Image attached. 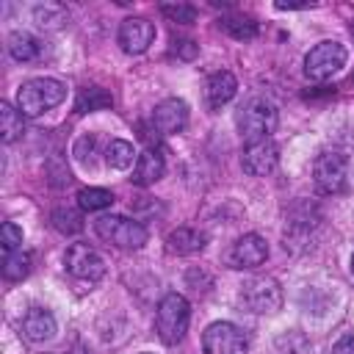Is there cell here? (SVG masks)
I'll list each match as a JSON object with an SVG mask.
<instances>
[{
  "label": "cell",
  "instance_id": "cell-1",
  "mask_svg": "<svg viewBox=\"0 0 354 354\" xmlns=\"http://www.w3.org/2000/svg\"><path fill=\"white\" fill-rule=\"evenodd\" d=\"M238 130L241 136L249 141H260V138H271L274 127H277V105L266 97H249L238 113H235Z\"/></svg>",
  "mask_w": 354,
  "mask_h": 354
},
{
  "label": "cell",
  "instance_id": "cell-2",
  "mask_svg": "<svg viewBox=\"0 0 354 354\" xmlns=\"http://www.w3.org/2000/svg\"><path fill=\"white\" fill-rule=\"evenodd\" d=\"M188 321H191V307L185 301V296L180 293H166L158 301L155 310V332L166 346H174L183 340V335L188 332Z\"/></svg>",
  "mask_w": 354,
  "mask_h": 354
},
{
  "label": "cell",
  "instance_id": "cell-3",
  "mask_svg": "<svg viewBox=\"0 0 354 354\" xmlns=\"http://www.w3.org/2000/svg\"><path fill=\"white\" fill-rule=\"evenodd\" d=\"M64 97H66L64 83H58L53 77H33V80L19 86L17 108L22 111V116H41L44 111L55 108Z\"/></svg>",
  "mask_w": 354,
  "mask_h": 354
},
{
  "label": "cell",
  "instance_id": "cell-4",
  "mask_svg": "<svg viewBox=\"0 0 354 354\" xmlns=\"http://www.w3.org/2000/svg\"><path fill=\"white\" fill-rule=\"evenodd\" d=\"M94 232L116 249H141L147 243V227L124 216H100L94 221Z\"/></svg>",
  "mask_w": 354,
  "mask_h": 354
},
{
  "label": "cell",
  "instance_id": "cell-5",
  "mask_svg": "<svg viewBox=\"0 0 354 354\" xmlns=\"http://www.w3.org/2000/svg\"><path fill=\"white\" fill-rule=\"evenodd\" d=\"M202 348H205V354H246L249 337L241 326H235L230 321H216L205 329Z\"/></svg>",
  "mask_w": 354,
  "mask_h": 354
},
{
  "label": "cell",
  "instance_id": "cell-6",
  "mask_svg": "<svg viewBox=\"0 0 354 354\" xmlns=\"http://www.w3.org/2000/svg\"><path fill=\"white\" fill-rule=\"evenodd\" d=\"M313 177H315V185L321 194H340L346 188V177H348V158L337 149L321 152L315 158Z\"/></svg>",
  "mask_w": 354,
  "mask_h": 354
},
{
  "label": "cell",
  "instance_id": "cell-7",
  "mask_svg": "<svg viewBox=\"0 0 354 354\" xmlns=\"http://www.w3.org/2000/svg\"><path fill=\"white\" fill-rule=\"evenodd\" d=\"M241 301L260 315H271L282 307V288L271 277H254L241 288Z\"/></svg>",
  "mask_w": 354,
  "mask_h": 354
},
{
  "label": "cell",
  "instance_id": "cell-8",
  "mask_svg": "<svg viewBox=\"0 0 354 354\" xmlns=\"http://www.w3.org/2000/svg\"><path fill=\"white\" fill-rule=\"evenodd\" d=\"M346 64V47L340 41H318L304 58V75L310 80H326Z\"/></svg>",
  "mask_w": 354,
  "mask_h": 354
},
{
  "label": "cell",
  "instance_id": "cell-9",
  "mask_svg": "<svg viewBox=\"0 0 354 354\" xmlns=\"http://www.w3.org/2000/svg\"><path fill=\"white\" fill-rule=\"evenodd\" d=\"M66 271L75 277V279H83V282H97L102 274H105V263L102 257L88 246V243H72L66 249Z\"/></svg>",
  "mask_w": 354,
  "mask_h": 354
},
{
  "label": "cell",
  "instance_id": "cell-10",
  "mask_svg": "<svg viewBox=\"0 0 354 354\" xmlns=\"http://www.w3.org/2000/svg\"><path fill=\"white\" fill-rule=\"evenodd\" d=\"M279 160V147L274 138H260V141H249L241 152V166L243 171L254 174V177H263V174H271L274 166Z\"/></svg>",
  "mask_w": 354,
  "mask_h": 354
},
{
  "label": "cell",
  "instance_id": "cell-11",
  "mask_svg": "<svg viewBox=\"0 0 354 354\" xmlns=\"http://www.w3.org/2000/svg\"><path fill=\"white\" fill-rule=\"evenodd\" d=\"M268 257V246L266 238H260L257 232H249L243 238H238L230 252H227V266L230 268H257L260 263H266Z\"/></svg>",
  "mask_w": 354,
  "mask_h": 354
},
{
  "label": "cell",
  "instance_id": "cell-12",
  "mask_svg": "<svg viewBox=\"0 0 354 354\" xmlns=\"http://www.w3.org/2000/svg\"><path fill=\"white\" fill-rule=\"evenodd\" d=\"M119 44H122V50L124 53H130V55H138V53H144L149 44H152V39H155V25L149 22V19H144V17H127L122 25H119Z\"/></svg>",
  "mask_w": 354,
  "mask_h": 354
},
{
  "label": "cell",
  "instance_id": "cell-13",
  "mask_svg": "<svg viewBox=\"0 0 354 354\" xmlns=\"http://www.w3.org/2000/svg\"><path fill=\"white\" fill-rule=\"evenodd\" d=\"M185 124H188V105L183 100L169 97V100H163V102L155 105V111H152V127L160 136H174Z\"/></svg>",
  "mask_w": 354,
  "mask_h": 354
},
{
  "label": "cell",
  "instance_id": "cell-14",
  "mask_svg": "<svg viewBox=\"0 0 354 354\" xmlns=\"http://www.w3.org/2000/svg\"><path fill=\"white\" fill-rule=\"evenodd\" d=\"M235 91H238V80H235V75L227 72V69L213 72V75L207 77V83H205V100H207L210 108L227 105V102L235 97Z\"/></svg>",
  "mask_w": 354,
  "mask_h": 354
},
{
  "label": "cell",
  "instance_id": "cell-15",
  "mask_svg": "<svg viewBox=\"0 0 354 354\" xmlns=\"http://www.w3.org/2000/svg\"><path fill=\"white\" fill-rule=\"evenodd\" d=\"M166 171V160L158 149H144L138 158H136V169H133V183L147 188L152 183H158Z\"/></svg>",
  "mask_w": 354,
  "mask_h": 354
},
{
  "label": "cell",
  "instance_id": "cell-16",
  "mask_svg": "<svg viewBox=\"0 0 354 354\" xmlns=\"http://www.w3.org/2000/svg\"><path fill=\"white\" fill-rule=\"evenodd\" d=\"M22 332H25V337L33 340V343L50 340V337L55 335V318H53V313L44 310V307L28 310L25 318H22Z\"/></svg>",
  "mask_w": 354,
  "mask_h": 354
},
{
  "label": "cell",
  "instance_id": "cell-17",
  "mask_svg": "<svg viewBox=\"0 0 354 354\" xmlns=\"http://www.w3.org/2000/svg\"><path fill=\"white\" fill-rule=\"evenodd\" d=\"M166 243H169V252H174V254H194V252H202L205 249V235L199 230L180 227V230L169 232Z\"/></svg>",
  "mask_w": 354,
  "mask_h": 354
},
{
  "label": "cell",
  "instance_id": "cell-18",
  "mask_svg": "<svg viewBox=\"0 0 354 354\" xmlns=\"http://www.w3.org/2000/svg\"><path fill=\"white\" fill-rule=\"evenodd\" d=\"M8 53H11L17 61L30 64V61H39V58H41L44 44H41L36 36H30V33H11V39H8Z\"/></svg>",
  "mask_w": 354,
  "mask_h": 354
},
{
  "label": "cell",
  "instance_id": "cell-19",
  "mask_svg": "<svg viewBox=\"0 0 354 354\" xmlns=\"http://www.w3.org/2000/svg\"><path fill=\"white\" fill-rule=\"evenodd\" d=\"M113 97L102 88V86H86L77 91V100H75V111L77 113H91V111H102V108H111Z\"/></svg>",
  "mask_w": 354,
  "mask_h": 354
},
{
  "label": "cell",
  "instance_id": "cell-20",
  "mask_svg": "<svg viewBox=\"0 0 354 354\" xmlns=\"http://www.w3.org/2000/svg\"><path fill=\"white\" fill-rule=\"evenodd\" d=\"M25 130V116L22 111H17L11 102H0V133H3V144H11L22 136Z\"/></svg>",
  "mask_w": 354,
  "mask_h": 354
},
{
  "label": "cell",
  "instance_id": "cell-21",
  "mask_svg": "<svg viewBox=\"0 0 354 354\" xmlns=\"http://www.w3.org/2000/svg\"><path fill=\"white\" fill-rule=\"evenodd\" d=\"M30 274V254L22 252V249H14V252H6L3 257V277L8 282H19Z\"/></svg>",
  "mask_w": 354,
  "mask_h": 354
},
{
  "label": "cell",
  "instance_id": "cell-22",
  "mask_svg": "<svg viewBox=\"0 0 354 354\" xmlns=\"http://www.w3.org/2000/svg\"><path fill=\"white\" fill-rule=\"evenodd\" d=\"M133 158H136L133 144L130 141H122V138L111 141L108 149H105V163L111 169H127V166H133Z\"/></svg>",
  "mask_w": 354,
  "mask_h": 354
},
{
  "label": "cell",
  "instance_id": "cell-23",
  "mask_svg": "<svg viewBox=\"0 0 354 354\" xmlns=\"http://www.w3.org/2000/svg\"><path fill=\"white\" fill-rule=\"evenodd\" d=\"M50 221H53V227H55L58 232H64V235H75V232L83 230V216H80V210H75V207H55L53 216H50Z\"/></svg>",
  "mask_w": 354,
  "mask_h": 354
},
{
  "label": "cell",
  "instance_id": "cell-24",
  "mask_svg": "<svg viewBox=\"0 0 354 354\" xmlns=\"http://www.w3.org/2000/svg\"><path fill=\"white\" fill-rule=\"evenodd\" d=\"M221 30H227L230 36L235 39H252L257 33V22L252 17H243V14H232V17H221L218 22Z\"/></svg>",
  "mask_w": 354,
  "mask_h": 354
},
{
  "label": "cell",
  "instance_id": "cell-25",
  "mask_svg": "<svg viewBox=\"0 0 354 354\" xmlns=\"http://www.w3.org/2000/svg\"><path fill=\"white\" fill-rule=\"evenodd\" d=\"M77 205L83 207V210H105V207H111L113 205V194L111 191H105V188H83L80 194H77Z\"/></svg>",
  "mask_w": 354,
  "mask_h": 354
},
{
  "label": "cell",
  "instance_id": "cell-26",
  "mask_svg": "<svg viewBox=\"0 0 354 354\" xmlns=\"http://www.w3.org/2000/svg\"><path fill=\"white\" fill-rule=\"evenodd\" d=\"M160 14L169 17L171 22H183V25H191L196 19V8L188 6V3H163L160 6Z\"/></svg>",
  "mask_w": 354,
  "mask_h": 354
},
{
  "label": "cell",
  "instance_id": "cell-27",
  "mask_svg": "<svg viewBox=\"0 0 354 354\" xmlns=\"http://www.w3.org/2000/svg\"><path fill=\"white\" fill-rule=\"evenodd\" d=\"M0 243H3L6 252L19 249V243H22V230H19L14 221H6V224L0 227Z\"/></svg>",
  "mask_w": 354,
  "mask_h": 354
},
{
  "label": "cell",
  "instance_id": "cell-28",
  "mask_svg": "<svg viewBox=\"0 0 354 354\" xmlns=\"http://www.w3.org/2000/svg\"><path fill=\"white\" fill-rule=\"evenodd\" d=\"M332 354H354V335H346V337H340V340L335 343Z\"/></svg>",
  "mask_w": 354,
  "mask_h": 354
},
{
  "label": "cell",
  "instance_id": "cell-29",
  "mask_svg": "<svg viewBox=\"0 0 354 354\" xmlns=\"http://www.w3.org/2000/svg\"><path fill=\"white\" fill-rule=\"evenodd\" d=\"M180 50V55L183 58H194L196 55V44L191 41V39H183V41H174V53Z\"/></svg>",
  "mask_w": 354,
  "mask_h": 354
},
{
  "label": "cell",
  "instance_id": "cell-30",
  "mask_svg": "<svg viewBox=\"0 0 354 354\" xmlns=\"http://www.w3.org/2000/svg\"><path fill=\"white\" fill-rule=\"evenodd\" d=\"M351 271H354V257H351Z\"/></svg>",
  "mask_w": 354,
  "mask_h": 354
},
{
  "label": "cell",
  "instance_id": "cell-31",
  "mask_svg": "<svg viewBox=\"0 0 354 354\" xmlns=\"http://www.w3.org/2000/svg\"><path fill=\"white\" fill-rule=\"evenodd\" d=\"M351 33H354V22H351Z\"/></svg>",
  "mask_w": 354,
  "mask_h": 354
}]
</instances>
